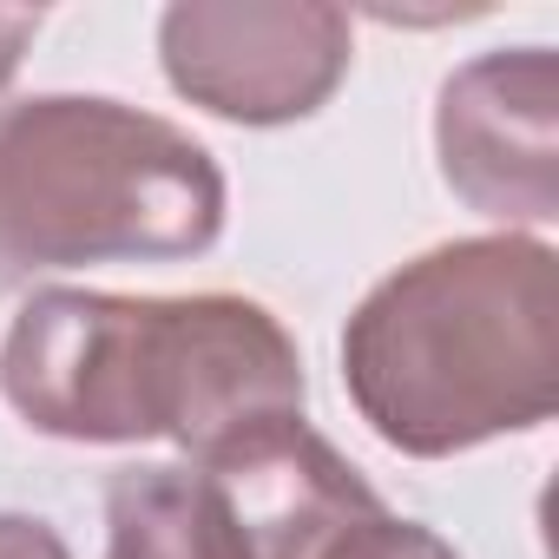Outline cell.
<instances>
[{"mask_svg": "<svg viewBox=\"0 0 559 559\" xmlns=\"http://www.w3.org/2000/svg\"><path fill=\"white\" fill-rule=\"evenodd\" d=\"M356 415L408 461H448L559 408V257L539 237H454L356 304L343 330Z\"/></svg>", "mask_w": 559, "mask_h": 559, "instance_id": "6da1fadb", "label": "cell"}, {"mask_svg": "<svg viewBox=\"0 0 559 559\" xmlns=\"http://www.w3.org/2000/svg\"><path fill=\"white\" fill-rule=\"evenodd\" d=\"M224 237V171L171 119L93 93L0 106V290L80 263H185Z\"/></svg>", "mask_w": 559, "mask_h": 559, "instance_id": "7a4b0ae2", "label": "cell"}, {"mask_svg": "<svg viewBox=\"0 0 559 559\" xmlns=\"http://www.w3.org/2000/svg\"><path fill=\"white\" fill-rule=\"evenodd\" d=\"M304 356L263 304L230 290L139 297L132 415L139 441H178L191 461L211 448L304 415Z\"/></svg>", "mask_w": 559, "mask_h": 559, "instance_id": "3957f363", "label": "cell"}, {"mask_svg": "<svg viewBox=\"0 0 559 559\" xmlns=\"http://www.w3.org/2000/svg\"><path fill=\"white\" fill-rule=\"evenodd\" d=\"M349 14L330 0H178L158 60L178 99L230 126H297L349 73Z\"/></svg>", "mask_w": 559, "mask_h": 559, "instance_id": "277c9868", "label": "cell"}, {"mask_svg": "<svg viewBox=\"0 0 559 559\" xmlns=\"http://www.w3.org/2000/svg\"><path fill=\"white\" fill-rule=\"evenodd\" d=\"M435 152L448 191L507 224L539 230L559 217V60L552 47L480 53L448 73L435 106Z\"/></svg>", "mask_w": 559, "mask_h": 559, "instance_id": "5b68a950", "label": "cell"}, {"mask_svg": "<svg viewBox=\"0 0 559 559\" xmlns=\"http://www.w3.org/2000/svg\"><path fill=\"white\" fill-rule=\"evenodd\" d=\"M230 559H323L349 526L389 513L362 467L304 415L250 428L191 461Z\"/></svg>", "mask_w": 559, "mask_h": 559, "instance_id": "8992f818", "label": "cell"}, {"mask_svg": "<svg viewBox=\"0 0 559 559\" xmlns=\"http://www.w3.org/2000/svg\"><path fill=\"white\" fill-rule=\"evenodd\" d=\"M139 297L34 290L0 343V389L14 415L53 441H139L132 415Z\"/></svg>", "mask_w": 559, "mask_h": 559, "instance_id": "52a82bcc", "label": "cell"}, {"mask_svg": "<svg viewBox=\"0 0 559 559\" xmlns=\"http://www.w3.org/2000/svg\"><path fill=\"white\" fill-rule=\"evenodd\" d=\"M106 559H230L198 467H119L106 480Z\"/></svg>", "mask_w": 559, "mask_h": 559, "instance_id": "ba28073f", "label": "cell"}, {"mask_svg": "<svg viewBox=\"0 0 559 559\" xmlns=\"http://www.w3.org/2000/svg\"><path fill=\"white\" fill-rule=\"evenodd\" d=\"M323 559H461L435 526L421 520H395V513H376L362 526H349Z\"/></svg>", "mask_w": 559, "mask_h": 559, "instance_id": "9c48e42d", "label": "cell"}, {"mask_svg": "<svg viewBox=\"0 0 559 559\" xmlns=\"http://www.w3.org/2000/svg\"><path fill=\"white\" fill-rule=\"evenodd\" d=\"M0 559H73L67 539L34 513H0Z\"/></svg>", "mask_w": 559, "mask_h": 559, "instance_id": "30bf717a", "label": "cell"}, {"mask_svg": "<svg viewBox=\"0 0 559 559\" xmlns=\"http://www.w3.org/2000/svg\"><path fill=\"white\" fill-rule=\"evenodd\" d=\"M34 34H40V8H0V93L21 73V53Z\"/></svg>", "mask_w": 559, "mask_h": 559, "instance_id": "8fae6325", "label": "cell"}]
</instances>
